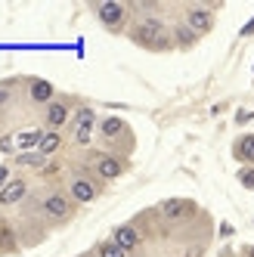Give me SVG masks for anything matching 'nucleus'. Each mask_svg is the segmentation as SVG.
Instances as JSON below:
<instances>
[{
  "label": "nucleus",
  "mask_w": 254,
  "mask_h": 257,
  "mask_svg": "<svg viewBox=\"0 0 254 257\" xmlns=\"http://www.w3.org/2000/svg\"><path fill=\"white\" fill-rule=\"evenodd\" d=\"M41 140H44L41 131H25V134L16 137V146H19V149H31V146H41Z\"/></svg>",
  "instance_id": "obj_17"
},
{
  "label": "nucleus",
  "mask_w": 254,
  "mask_h": 257,
  "mask_svg": "<svg viewBox=\"0 0 254 257\" xmlns=\"http://www.w3.org/2000/svg\"><path fill=\"white\" fill-rule=\"evenodd\" d=\"M235 180H239L245 189H254V164H245V168H239Z\"/></svg>",
  "instance_id": "obj_18"
},
{
  "label": "nucleus",
  "mask_w": 254,
  "mask_h": 257,
  "mask_svg": "<svg viewBox=\"0 0 254 257\" xmlns=\"http://www.w3.org/2000/svg\"><path fill=\"white\" fill-rule=\"evenodd\" d=\"M59 146H62V137H59V131H47V134H44V140H41V146H38V152L47 158V155H53V152H56Z\"/></svg>",
  "instance_id": "obj_16"
},
{
  "label": "nucleus",
  "mask_w": 254,
  "mask_h": 257,
  "mask_svg": "<svg viewBox=\"0 0 254 257\" xmlns=\"http://www.w3.org/2000/svg\"><path fill=\"white\" fill-rule=\"evenodd\" d=\"M186 25L202 38V34H208L211 28H214V16L208 13V10H202V7H192L189 13H186Z\"/></svg>",
  "instance_id": "obj_4"
},
{
  "label": "nucleus",
  "mask_w": 254,
  "mask_h": 257,
  "mask_svg": "<svg viewBox=\"0 0 254 257\" xmlns=\"http://www.w3.org/2000/svg\"><path fill=\"white\" fill-rule=\"evenodd\" d=\"M99 137L105 140V143H112V140H118V137H127V124L121 121V118H102L99 121Z\"/></svg>",
  "instance_id": "obj_9"
},
{
  "label": "nucleus",
  "mask_w": 254,
  "mask_h": 257,
  "mask_svg": "<svg viewBox=\"0 0 254 257\" xmlns=\"http://www.w3.org/2000/svg\"><path fill=\"white\" fill-rule=\"evenodd\" d=\"M28 93H31V102H53V84H47V81H31V87H28Z\"/></svg>",
  "instance_id": "obj_13"
},
{
  "label": "nucleus",
  "mask_w": 254,
  "mask_h": 257,
  "mask_svg": "<svg viewBox=\"0 0 254 257\" xmlns=\"http://www.w3.org/2000/svg\"><path fill=\"white\" fill-rule=\"evenodd\" d=\"M96 174H99L102 180H115V177L124 174V164H121L115 155H102V158H96Z\"/></svg>",
  "instance_id": "obj_12"
},
{
  "label": "nucleus",
  "mask_w": 254,
  "mask_h": 257,
  "mask_svg": "<svg viewBox=\"0 0 254 257\" xmlns=\"http://www.w3.org/2000/svg\"><path fill=\"white\" fill-rule=\"evenodd\" d=\"M0 152H16V137H4V140H0Z\"/></svg>",
  "instance_id": "obj_22"
},
{
  "label": "nucleus",
  "mask_w": 254,
  "mask_h": 257,
  "mask_svg": "<svg viewBox=\"0 0 254 257\" xmlns=\"http://www.w3.org/2000/svg\"><path fill=\"white\" fill-rule=\"evenodd\" d=\"M68 195H71V201H93L96 198V183L93 180H87V177H75L71 180V186H68Z\"/></svg>",
  "instance_id": "obj_5"
},
{
  "label": "nucleus",
  "mask_w": 254,
  "mask_h": 257,
  "mask_svg": "<svg viewBox=\"0 0 254 257\" xmlns=\"http://www.w3.org/2000/svg\"><path fill=\"white\" fill-rule=\"evenodd\" d=\"M16 161H19V164H25V168H31V164L38 168V164L44 161V155H41V152H22V155L16 158Z\"/></svg>",
  "instance_id": "obj_20"
},
{
  "label": "nucleus",
  "mask_w": 254,
  "mask_h": 257,
  "mask_svg": "<svg viewBox=\"0 0 254 257\" xmlns=\"http://www.w3.org/2000/svg\"><path fill=\"white\" fill-rule=\"evenodd\" d=\"M232 158L242 164H254V134H242L239 140L232 143Z\"/></svg>",
  "instance_id": "obj_7"
},
{
  "label": "nucleus",
  "mask_w": 254,
  "mask_h": 257,
  "mask_svg": "<svg viewBox=\"0 0 254 257\" xmlns=\"http://www.w3.org/2000/svg\"><path fill=\"white\" fill-rule=\"evenodd\" d=\"M41 208H44V214H47L50 223H65V220L71 217V195H65L62 189H53L41 201Z\"/></svg>",
  "instance_id": "obj_2"
},
{
  "label": "nucleus",
  "mask_w": 254,
  "mask_h": 257,
  "mask_svg": "<svg viewBox=\"0 0 254 257\" xmlns=\"http://www.w3.org/2000/svg\"><path fill=\"white\" fill-rule=\"evenodd\" d=\"M242 34H254V19H251V22H248V25L242 28Z\"/></svg>",
  "instance_id": "obj_25"
},
{
  "label": "nucleus",
  "mask_w": 254,
  "mask_h": 257,
  "mask_svg": "<svg viewBox=\"0 0 254 257\" xmlns=\"http://www.w3.org/2000/svg\"><path fill=\"white\" fill-rule=\"evenodd\" d=\"M115 242H118L124 251H131V248L140 245V232H137L134 226H118V229H115Z\"/></svg>",
  "instance_id": "obj_14"
},
{
  "label": "nucleus",
  "mask_w": 254,
  "mask_h": 257,
  "mask_svg": "<svg viewBox=\"0 0 254 257\" xmlns=\"http://www.w3.org/2000/svg\"><path fill=\"white\" fill-rule=\"evenodd\" d=\"M10 183V168H0V189H4Z\"/></svg>",
  "instance_id": "obj_23"
},
{
  "label": "nucleus",
  "mask_w": 254,
  "mask_h": 257,
  "mask_svg": "<svg viewBox=\"0 0 254 257\" xmlns=\"http://www.w3.org/2000/svg\"><path fill=\"white\" fill-rule=\"evenodd\" d=\"M93 124H96V115H93V108H81L78 118H75V140L84 146L90 140V134H93Z\"/></svg>",
  "instance_id": "obj_8"
},
{
  "label": "nucleus",
  "mask_w": 254,
  "mask_h": 257,
  "mask_svg": "<svg viewBox=\"0 0 254 257\" xmlns=\"http://www.w3.org/2000/svg\"><path fill=\"white\" fill-rule=\"evenodd\" d=\"M198 41V34L186 25V22H180V25H174V44H180V47H192Z\"/></svg>",
  "instance_id": "obj_15"
},
{
  "label": "nucleus",
  "mask_w": 254,
  "mask_h": 257,
  "mask_svg": "<svg viewBox=\"0 0 254 257\" xmlns=\"http://www.w3.org/2000/svg\"><path fill=\"white\" fill-rule=\"evenodd\" d=\"M10 96H13V84H0V112H4V105L10 102Z\"/></svg>",
  "instance_id": "obj_21"
},
{
  "label": "nucleus",
  "mask_w": 254,
  "mask_h": 257,
  "mask_svg": "<svg viewBox=\"0 0 254 257\" xmlns=\"http://www.w3.org/2000/svg\"><path fill=\"white\" fill-rule=\"evenodd\" d=\"M254 118V112H239V115H235V121H239V124H245V121H251Z\"/></svg>",
  "instance_id": "obj_24"
},
{
  "label": "nucleus",
  "mask_w": 254,
  "mask_h": 257,
  "mask_svg": "<svg viewBox=\"0 0 254 257\" xmlns=\"http://www.w3.org/2000/svg\"><path fill=\"white\" fill-rule=\"evenodd\" d=\"M93 13L99 16V22L108 28V31H118L127 19V7L115 4V0H102V4H93Z\"/></svg>",
  "instance_id": "obj_3"
},
{
  "label": "nucleus",
  "mask_w": 254,
  "mask_h": 257,
  "mask_svg": "<svg viewBox=\"0 0 254 257\" xmlns=\"http://www.w3.org/2000/svg\"><path fill=\"white\" fill-rule=\"evenodd\" d=\"M189 211H192V205H189L186 198H168L165 205H161V217L171 220V223H174V220H180V217H186Z\"/></svg>",
  "instance_id": "obj_11"
},
{
  "label": "nucleus",
  "mask_w": 254,
  "mask_h": 257,
  "mask_svg": "<svg viewBox=\"0 0 254 257\" xmlns=\"http://www.w3.org/2000/svg\"><path fill=\"white\" fill-rule=\"evenodd\" d=\"M25 192H28V183L16 177V180H10L7 186L0 189V205H4V208H10V205H19V201L25 198Z\"/></svg>",
  "instance_id": "obj_6"
},
{
  "label": "nucleus",
  "mask_w": 254,
  "mask_h": 257,
  "mask_svg": "<svg viewBox=\"0 0 254 257\" xmlns=\"http://www.w3.org/2000/svg\"><path fill=\"white\" fill-rule=\"evenodd\" d=\"M131 41H137L146 50H171L174 47V28L165 25L158 16H143L131 31Z\"/></svg>",
  "instance_id": "obj_1"
},
{
  "label": "nucleus",
  "mask_w": 254,
  "mask_h": 257,
  "mask_svg": "<svg viewBox=\"0 0 254 257\" xmlns=\"http://www.w3.org/2000/svg\"><path fill=\"white\" fill-rule=\"evenodd\" d=\"M127 251L115 242V238H112V242H105V245H99V257H124Z\"/></svg>",
  "instance_id": "obj_19"
},
{
  "label": "nucleus",
  "mask_w": 254,
  "mask_h": 257,
  "mask_svg": "<svg viewBox=\"0 0 254 257\" xmlns=\"http://www.w3.org/2000/svg\"><path fill=\"white\" fill-rule=\"evenodd\" d=\"M65 121H68V102L53 99V102L47 105V127H50V131H59Z\"/></svg>",
  "instance_id": "obj_10"
}]
</instances>
